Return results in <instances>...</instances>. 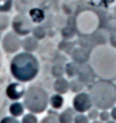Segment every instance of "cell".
Instances as JSON below:
<instances>
[{
  "label": "cell",
  "mask_w": 116,
  "mask_h": 123,
  "mask_svg": "<svg viewBox=\"0 0 116 123\" xmlns=\"http://www.w3.org/2000/svg\"><path fill=\"white\" fill-rule=\"evenodd\" d=\"M24 108H26L24 104L16 100L15 103H12V104L10 105V114H11L12 116H15V118L23 116V114H24Z\"/></svg>",
  "instance_id": "11"
},
{
  "label": "cell",
  "mask_w": 116,
  "mask_h": 123,
  "mask_svg": "<svg viewBox=\"0 0 116 123\" xmlns=\"http://www.w3.org/2000/svg\"><path fill=\"white\" fill-rule=\"evenodd\" d=\"M49 104L51 105V108H54V110H59L64 105V96L59 93H55L50 98V101H49Z\"/></svg>",
  "instance_id": "14"
},
{
  "label": "cell",
  "mask_w": 116,
  "mask_h": 123,
  "mask_svg": "<svg viewBox=\"0 0 116 123\" xmlns=\"http://www.w3.org/2000/svg\"><path fill=\"white\" fill-rule=\"evenodd\" d=\"M24 92H26V89L20 83H11V84H8V87L6 88V95H7V98L14 100V101H16L20 98H23V96H24Z\"/></svg>",
  "instance_id": "7"
},
{
  "label": "cell",
  "mask_w": 116,
  "mask_h": 123,
  "mask_svg": "<svg viewBox=\"0 0 116 123\" xmlns=\"http://www.w3.org/2000/svg\"><path fill=\"white\" fill-rule=\"evenodd\" d=\"M10 70L15 80L20 83H29L35 79L39 72V62L33 53H19L11 60Z\"/></svg>",
  "instance_id": "1"
},
{
  "label": "cell",
  "mask_w": 116,
  "mask_h": 123,
  "mask_svg": "<svg viewBox=\"0 0 116 123\" xmlns=\"http://www.w3.org/2000/svg\"><path fill=\"white\" fill-rule=\"evenodd\" d=\"M3 49L7 54H14L20 49L22 46V39H20V35L15 33V31H11V33H7L3 38Z\"/></svg>",
  "instance_id": "4"
},
{
  "label": "cell",
  "mask_w": 116,
  "mask_h": 123,
  "mask_svg": "<svg viewBox=\"0 0 116 123\" xmlns=\"http://www.w3.org/2000/svg\"><path fill=\"white\" fill-rule=\"evenodd\" d=\"M92 103L99 110H109L116 103V87L108 81H99L91 88Z\"/></svg>",
  "instance_id": "2"
},
{
  "label": "cell",
  "mask_w": 116,
  "mask_h": 123,
  "mask_svg": "<svg viewBox=\"0 0 116 123\" xmlns=\"http://www.w3.org/2000/svg\"><path fill=\"white\" fill-rule=\"evenodd\" d=\"M72 57L74 60V62H80V64L87 62L88 60V55L85 54V51L82 49H74V51L72 53Z\"/></svg>",
  "instance_id": "16"
},
{
  "label": "cell",
  "mask_w": 116,
  "mask_h": 123,
  "mask_svg": "<svg viewBox=\"0 0 116 123\" xmlns=\"http://www.w3.org/2000/svg\"><path fill=\"white\" fill-rule=\"evenodd\" d=\"M93 79V73H92L91 68L88 66H84V68H80V72H78V80L81 83H89L91 80Z\"/></svg>",
  "instance_id": "12"
},
{
  "label": "cell",
  "mask_w": 116,
  "mask_h": 123,
  "mask_svg": "<svg viewBox=\"0 0 116 123\" xmlns=\"http://www.w3.org/2000/svg\"><path fill=\"white\" fill-rule=\"evenodd\" d=\"M39 46V39H36L35 37H31V35H26L24 39L22 41V47L26 51H29V53H33L38 49Z\"/></svg>",
  "instance_id": "8"
},
{
  "label": "cell",
  "mask_w": 116,
  "mask_h": 123,
  "mask_svg": "<svg viewBox=\"0 0 116 123\" xmlns=\"http://www.w3.org/2000/svg\"><path fill=\"white\" fill-rule=\"evenodd\" d=\"M78 72H80V66L77 65V62H70L65 66V73L68 77L78 76Z\"/></svg>",
  "instance_id": "15"
},
{
  "label": "cell",
  "mask_w": 116,
  "mask_h": 123,
  "mask_svg": "<svg viewBox=\"0 0 116 123\" xmlns=\"http://www.w3.org/2000/svg\"><path fill=\"white\" fill-rule=\"evenodd\" d=\"M22 123H38V118L34 112H30V114H26L22 118Z\"/></svg>",
  "instance_id": "20"
},
{
  "label": "cell",
  "mask_w": 116,
  "mask_h": 123,
  "mask_svg": "<svg viewBox=\"0 0 116 123\" xmlns=\"http://www.w3.org/2000/svg\"><path fill=\"white\" fill-rule=\"evenodd\" d=\"M91 123H104V122H101L100 119H94V120H91Z\"/></svg>",
  "instance_id": "28"
},
{
  "label": "cell",
  "mask_w": 116,
  "mask_h": 123,
  "mask_svg": "<svg viewBox=\"0 0 116 123\" xmlns=\"http://www.w3.org/2000/svg\"><path fill=\"white\" fill-rule=\"evenodd\" d=\"M49 101H50V98H49L47 92L38 85L29 87L24 92V96H23L24 107L30 112H34V114L45 112L47 105H49Z\"/></svg>",
  "instance_id": "3"
},
{
  "label": "cell",
  "mask_w": 116,
  "mask_h": 123,
  "mask_svg": "<svg viewBox=\"0 0 116 123\" xmlns=\"http://www.w3.org/2000/svg\"><path fill=\"white\" fill-rule=\"evenodd\" d=\"M33 35L35 37L36 39H43L45 37H46V30L43 29V27H35V29H33Z\"/></svg>",
  "instance_id": "19"
},
{
  "label": "cell",
  "mask_w": 116,
  "mask_h": 123,
  "mask_svg": "<svg viewBox=\"0 0 116 123\" xmlns=\"http://www.w3.org/2000/svg\"><path fill=\"white\" fill-rule=\"evenodd\" d=\"M82 87H84V83H81L80 80H76V81H72L70 83V89L73 92H77V93L82 91Z\"/></svg>",
  "instance_id": "23"
},
{
  "label": "cell",
  "mask_w": 116,
  "mask_h": 123,
  "mask_svg": "<svg viewBox=\"0 0 116 123\" xmlns=\"http://www.w3.org/2000/svg\"><path fill=\"white\" fill-rule=\"evenodd\" d=\"M74 120V108H66L58 115V123H73Z\"/></svg>",
  "instance_id": "10"
},
{
  "label": "cell",
  "mask_w": 116,
  "mask_h": 123,
  "mask_svg": "<svg viewBox=\"0 0 116 123\" xmlns=\"http://www.w3.org/2000/svg\"><path fill=\"white\" fill-rule=\"evenodd\" d=\"M92 99L91 95L87 92H78V93L73 98V108L76 112H88L92 108Z\"/></svg>",
  "instance_id": "5"
},
{
  "label": "cell",
  "mask_w": 116,
  "mask_h": 123,
  "mask_svg": "<svg viewBox=\"0 0 116 123\" xmlns=\"http://www.w3.org/2000/svg\"><path fill=\"white\" fill-rule=\"evenodd\" d=\"M30 19L34 23H41L45 19V12L41 8H33L30 11Z\"/></svg>",
  "instance_id": "13"
},
{
  "label": "cell",
  "mask_w": 116,
  "mask_h": 123,
  "mask_svg": "<svg viewBox=\"0 0 116 123\" xmlns=\"http://www.w3.org/2000/svg\"><path fill=\"white\" fill-rule=\"evenodd\" d=\"M105 123H116V120H113L112 118H111V119H109V120H107Z\"/></svg>",
  "instance_id": "29"
},
{
  "label": "cell",
  "mask_w": 116,
  "mask_h": 123,
  "mask_svg": "<svg viewBox=\"0 0 116 123\" xmlns=\"http://www.w3.org/2000/svg\"><path fill=\"white\" fill-rule=\"evenodd\" d=\"M99 119L105 123L107 120L111 119V112H108V110H101L100 111V115H99Z\"/></svg>",
  "instance_id": "25"
},
{
  "label": "cell",
  "mask_w": 116,
  "mask_h": 123,
  "mask_svg": "<svg viewBox=\"0 0 116 123\" xmlns=\"http://www.w3.org/2000/svg\"><path fill=\"white\" fill-rule=\"evenodd\" d=\"M64 66L59 65V64H55V65H53V68H51V74L55 77V79H58V77H62V74H64Z\"/></svg>",
  "instance_id": "17"
},
{
  "label": "cell",
  "mask_w": 116,
  "mask_h": 123,
  "mask_svg": "<svg viewBox=\"0 0 116 123\" xmlns=\"http://www.w3.org/2000/svg\"><path fill=\"white\" fill-rule=\"evenodd\" d=\"M99 115H100V111H99V108H91L89 111H88V118L91 120H94V119H99Z\"/></svg>",
  "instance_id": "24"
},
{
  "label": "cell",
  "mask_w": 116,
  "mask_h": 123,
  "mask_svg": "<svg viewBox=\"0 0 116 123\" xmlns=\"http://www.w3.org/2000/svg\"><path fill=\"white\" fill-rule=\"evenodd\" d=\"M12 29L18 35H29L31 31H33V27H31V19L26 18L23 15H19L12 20Z\"/></svg>",
  "instance_id": "6"
},
{
  "label": "cell",
  "mask_w": 116,
  "mask_h": 123,
  "mask_svg": "<svg viewBox=\"0 0 116 123\" xmlns=\"http://www.w3.org/2000/svg\"><path fill=\"white\" fill-rule=\"evenodd\" d=\"M0 39H1V35H0Z\"/></svg>",
  "instance_id": "30"
},
{
  "label": "cell",
  "mask_w": 116,
  "mask_h": 123,
  "mask_svg": "<svg viewBox=\"0 0 116 123\" xmlns=\"http://www.w3.org/2000/svg\"><path fill=\"white\" fill-rule=\"evenodd\" d=\"M111 118H112L113 120H116V107L113 105L112 110H111Z\"/></svg>",
  "instance_id": "27"
},
{
  "label": "cell",
  "mask_w": 116,
  "mask_h": 123,
  "mask_svg": "<svg viewBox=\"0 0 116 123\" xmlns=\"http://www.w3.org/2000/svg\"><path fill=\"white\" fill-rule=\"evenodd\" d=\"M0 123H20V122L15 116L11 115V116H7V118H3V119L0 120Z\"/></svg>",
  "instance_id": "26"
},
{
  "label": "cell",
  "mask_w": 116,
  "mask_h": 123,
  "mask_svg": "<svg viewBox=\"0 0 116 123\" xmlns=\"http://www.w3.org/2000/svg\"><path fill=\"white\" fill-rule=\"evenodd\" d=\"M53 88H54V91L57 93L65 95L66 92H69V89H70V83L66 79H64V77H58L54 81V84H53Z\"/></svg>",
  "instance_id": "9"
},
{
  "label": "cell",
  "mask_w": 116,
  "mask_h": 123,
  "mask_svg": "<svg viewBox=\"0 0 116 123\" xmlns=\"http://www.w3.org/2000/svg\"><path fill=\"white\" fill-rule=\"evenodd\" d=\"M10 25V19L8 16L6 15V12H0V31L6 30Z\"/></svg>",
  "instance_id": "18"
},
{
  "label": "cell",
  "mask_w": 116,
  "mask_h": 123,
  "mask_svg": "<svg viewBox=\"0 0 116 123\" xmlns=\"http://www.w3.org/2000/svg\"><path fill=\"white\" fill-rule=\"evenodd\" d=\"M73 123H91V119L88 118V115H84L82 112H78L77 115H74Z\"/></svg>",
  "instance_id": "21"
},
{
  "label": "cell",
  "mask_w": 116,
  "mask_h": 123,
  "mask_svg": "<svg viewBox=\"0 0 116 123\" xmlns=\"http://www.w3.org/2000/svg\"><path fill=\"white\" fill-rule=\"evenodd\" d=\"M12 7V0H0V12H8Z\"/></svg>",
  "instance_id": "22"
}]
</instances>
